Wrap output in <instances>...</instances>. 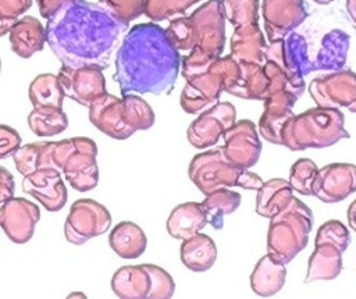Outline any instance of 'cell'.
<instances>
[{"label": "cell", "mask_w": 356, "mask_h": 299, "mask_svg": "<svg viewBox=\"0 0 356 299\" xmlns=\"http://www.w3.org/2000/svg\"><path fill=\"white\" fill-rule=\"evenodd\" d=\"M128 31L99 3L85 0L61 6L46 22V42L63 65H110L117 46Z\"/></svg>", "instance_id": "obj_1"}, {"label": "cell", "mask_w": 356, "mask_h": 299, "mask_svg": "<svg viewBox=\"0 0 356 299\" xmlns=\"http://www.w3.org/2000/svg\"><path fill=\"white\" fill-rule=\"evenodd\" d=\"M179 65V51L165 29L154 22H142L127 31L117 49L114 81L121 95H167L177 81Z\"/></svg>", "instance_id": "obj_2"}, {"label": "cell", "mask_w": 356, "mask_h": 299, "mask_svg": "<svg viewBox=\"0 0 356 299\" xmlns=\"http://www.w3.org/2000/svg\"><path fill=\"white\" fill-rule=\"evenodd\" d=\"M89 120L104 135L113 139H128L136 131L149 129L154 124L150 104L140 96L127 93L117 97L104 93L92 102Z\"/></svg>", "instance_id": "obj_3"}, {"label": "cell", "mask_w": 356, "mask_h": 299, "mask_svg": "<svg viewBox=\"0 0 356 299\" xmlns=\"http://www.w3.org/2000/svg\"><path fill=\"white\" fill-rule=\"evenodd\" d=\"M349 138L339 108L314 107L292 115L282 129V146L289 150L323 149Z\"/></svg>", "instance_id": "obj_4"}, {"label": "cell", "mask_w": 356, "mask_h": 299, "mask_svg": "<svg viewBox=\"0 0 356 299\" xmlns=\"http://www.w3.org/2000/svg\"><path fill=\"white\" fill-rule=\"evenodd\" d=\"M313 228V213L298 197H292L288 206L270 218L267 232V253L286 264L309 241Z\"/></svg>", "instance_id": "obj_5"}, {"label": "cell", "mask_w": 356, "mask_h": 299, "mask_svg": "<svg viewBox=\"0 0 356 299\" xmlns=\"http://www.w3.org/2000/svg\"><path fill=\"white\" fill-rule=\"evenodd\" d=\"M239 76V63L231 54L217 57L204 71L186 79L179 96L181 108L188 114H195L217 103L222 92L232 90Z\"/></svg>", "instance_id": "obj_6"}, {"label": "cell", "mask_w": 356, "mask_h": 299, "mask_svg": "<svg viewBox=\"0 0 356 299\" xmlns=\"http://www.w3.org/2000/svg\"><path fill=\"white\" fill-rule=\"evenodd\" d=\"M188 175L203 195L232 186L259 191L263 185V179L257 174L232 164L221 147L196 154L189 163Z\"/></svg>", "instance_id": "obj_7"}, {"label": "cell", "mask_w": 356, "mask_h": 299, "mask_svg": "<svg viewBox=\"0 0 356 299\" xmlns=\"http://www.w3.org/2000/svg\"><path fill=\"white\" fill-rule=\"evenodd\" d=\"M96 156L97 145L90 138L75 136L53 142V167L61 170L68 184L78 192H88L97 186Z\"/></svg>", "instance_id": "obj_8"}, {"label": "cell", "mask_w": 356, "mask_h": 299, "mask_svg": "<svg viewBox=\"0 0 356 299\" xmlns=\"http://www.w3.org/2000/svg\"><path fill=\"white\" fill-rule=\"evenodd\" d=\"M111 289L122 299H168L175 282L164 268L143 263L120 267L113 274Z\"/></svg>", "instance_id": "obj_9"}, {"label": "cell", "mask_w": 356, "mask_h": 299, "mask_svg": "<svg viewBox=\"0 0 356 299\" xmlns=\"http://www.w3.org/2000/svg\"><path fill=\"white\" fill-rule=\"evenodd\" d=\"M195 32L193 56L214 60L221 56L225 46V14L221 0H209L191 15Z\"/></svg>", "instance_id": "obj_10"}, {"label": "cell", "mask_w": 356, "mask_h": 299, "mask_svg": "<svg viewBox=\"0 0 356 299\" xmlns=\"http://www.w3.org/2000/svg\"><path fill=\"white\" fill-rule=\"evenodd\" d=\"M111 225V214L102 203L93 199H78L70 207L64 224V236L72 245H82L103 235Z\"/></svg>", "instance_id": "obj_11"}, {"label": "cell", "mask_w": 356, "mask_h": 299, "mask_svg": "<svg viewBox=\"0 0 356 299\" xmlns=\"http://www.w3.org/2000/svg\"><path fill=\"white\" fill-rule=\"evenodd\" d=\"M266 58L275 61L286 72L292 83L305 92L303 78L312 72V61L307 54V43L302 35L291 32L282 39L268 42Z\"/></svg>", "instance_id": "obj_12"}, {"label": "cell", "mask_w": 356, "mask_h": 299, "mask_svg": "<svg viewBox=\"0 0 356 299\" xmlns=\"http://www.w3.org/2000/svg\"><path fill=\"white\" fill-rule=\"evenodd\" d=\"M309 93L320 107H346L350 111L356 103V74L339 70L314 78L309 85Z\"/></svg>", "instance_id": "obj_13"}, {"label": "cell", "mask_w": 356, "mask_h": 299, "mask_svg": "<svg viewBox=\"0 0 356 299\" xmlns=\"http://www.w3.org/2000/svg\"><path fill=\"white\" fill-rule=\"evenodd\" d=\"M235 121L236 110L234 104L228 102L216 103L191 122L186 131V138L196 149L214 146Z\"/></svg>", "instance_id": "obj_14"}, {"label": "cell", "mask_w": 356, "mask_h": 299, "mask_svg": "<svg viewBox=\"0 0 356 299\" xmlns=\"http://www.w3.org/2000/svg\"><path fill=\"white\" fill-rule=\"evenodd\" d=\"M57 76L65 96L85 107H89L93 100L107 92L106 78L97 67L61 65Z\"/></svg>", "instance_id": "obj_15"}, {"label": "cell", "mask_w": 356, "mask_h": 299, "mask_svg": "<svg viewBox=\"0 0 356 299\" xmlns=\"http://www.w3.org/2000/svg\"><path fill=\"white\" fill-rule=\"evenodd\" d=\"M224 156L242 168L253 167L261 153V142L256 125L250 120L235 121L224 134Z\"/></svg>", "instance_id": "obj_16"}, {"label": "cell", "mask_w": 356, "mask_h": 299, "mask_svg": "<svg viewBox=\"0 0 356 299\" xmlns=\"http://www.w3.org/2000/svg\"><path fill=\"white\" fill-rule=\"evenodd\" d=\"M312 191L324 203H337L346 199L356 191V165L331 163L318 168Z\"/></svg>", "instance_id": "obj_17"}, {"label": "cell", "mask_w": 356, "mask_h": 299, "mask_svg": "<svg viewBox=\"0 0 356 299\" xmlns=\"http://www.w3.org/2000/svg\"><path fill=\"white\" fill-rule=\"evenodd\" d=\"M40 218L38 204L25 197H10L0 207V227L14 243H26Z\"/></svg>", "instance_id": "obj_18"}, {"label": "cell", "mask_w": 356, "mask_h": 299, "mask_svg": "<svg viewBox=\"0 0 356 299\" xmlns=\"http://www.w3.org/2000/svg\"><path fill=\"white\" fill-rule=\"evenodd\" d=\"M261 13L268 42L285 38L307 17L303 0H263Z\"/></svg>", "instance_id": "obj_19"}, {"label": "cell", "mask_w": 356, "mask_h": 299, "mask_svg": "<svg viewBox=\"0 0 356 299\" xmlns=\"http://www.w3.org/2000/svg\"><path fill=\"white\" fill-rule=\"evenodd\" d=\"M22 191L35 197L47 211H58L67 203V188L57 168L44 167L24 175Z\"/></svg>", "instance_id": "obj_20"}, {"label": "cell", "mask_w": 356, "mask_h": 299, "mask_svg": "<svg viewBox=\"0 0 356 299\" xmlns=\"http://www.w3.org/2000/svg\"><path fill=\"white\" fill-rule=\"evenodd\" d=\"M299 96L291 90H280L264 102V113L259 120V134L268 142L282 145V129L288 120L293 115L292 107Z\"/></svg>", "instance_id": "obj_21"}, {"label": "cell", "mask_w": 356, "mask_h": 299, "mask_svg": "<svg viewBox=\"0 0 356 299\" xmlns=\"http://www.w3.org/2000/svg\"><path fill=\"white\" fill-rule=\"evenodd\" d=\"M345 250V245L316 235L314 250L309 257L305 284L328 281L338 277L342 270V253Z\"/></svg>", "instance_id": "obj_22"}, {"label": "cell", "mask_w": 356, "mask_h": 299, "mask_svg": "<svg viewBox=\"0 0 356 299\" xmlns=\"http://www.w3.org/2000/svg\"><path fill=\"white\" fill-rule=\"evenodd\" d=\"M8 38L11 50L22 58H29L43 50L46 43V26H43L38 18L25 15L13 25Z\"/></svg>", "instance_id": "obj_23"}, {"label": "cell", "mask_w": 356, "mask_h": 299, "mask_svg": "<svg viewBox=\"0 0 356 299\" xmlns=\"http://www.w3.org/2000/svg\"><path fill=\"white\" fill-rule=\"evenodd\" d=\"M231 56L236 61L264 64L267 43L259 24L235 28L231 42Z\"/></svg>", "instance_id": "obj_24"}, {"label": "cell", "mask_w": 356, "mask_h": 299, "mask_svg": "<svg viewBox=\"0 0 356 299\" xmlns=\"http://www.w3.org/2000/svg\"><path fill=\"white\" fill-rule=\"evenodd\" d=\"M350 38L342 29H332L321 39L320 50L312 61V71H339L348 57Z\"/></svg>", "instance_id": "obj_25"}, {"label": "cell", "mask_w": 356, "mask_h": 299, "mask_svg": "<svg viewBox=\"0 0 356 299\" xmlns=\"http://www.w3.org/2000/svg\"><path fill=\"white\" fill-rule=\"evenodd\" d=\"M207 224L206 213L200 203L186 202L175 206L167 218V231L174 239H188Z\"/></svg>", "instance_id": "obj_26"}, {"label": "cell", "mask_w": 356, "mask_h": 299, "mask_svg": "<svg viewBox=\"0 0 356 299\" xmlns=\"http://www.w3.org/2000/svg\"><path fill=\"white\" fill-rule=\"evenodd\" d=\"M285 277V264L267 253L257 261L254 270L250 274L252 291L263 298L273 296L284 286Z\"/></svg>", "instance_id": "obj_27"}, {"label": "cell", "mask_w": 356, "mask_h": 299, "mask_svg": "<svg viewBox=\"0 0 356 299\" xmlns=\"http://www.w3.org/2000/svg\"><path fill=\"white\" fill-rule=\"evenodd\" d=\"M179 257L184 266L191 271H207L217 259V246L209 235L197 232L182 241Z\"/></svg>", "instance_id": "obj_28"}, {"label": "cell", "mask_w": 356, "mask_h": 299, "mask_svg": "<svg viewBox=\"0 0 356 299\" xmlns=\"http://www.w3.org/2000/svg\"><path fill=\"white\" fill-rule=\"evenodd\" d=\"M108 243L113 252L121 259H136L145 252L147 238L138 224L121 221L111 229Z\"/></svg>", "instance_id": "obj_29"}, {"label": "cell", "mask_w": 356, "mask_h": 299, "mask_svg": "<svg viewBox=\"0 0 356 299\" xmlns=\"http://www.w3.org/2000/svg\"><path fill=\"white\" fill-rule=\"evenodd\" d=\"M292 192L293 189L286 179L273 178L263 182L256 196V213L266 218L274 217L288 206L293 197Z\"/></svg>", "instance_id": "obj_30"}, {"label": "cell", "mask_w": 356, "mask_h": 299, "mask_svg": "<svg viewBox=\"0 0 356 299\" xmlns=\"http://www.w3.org/2000/svg\"><path fill=\"white\" fill-rule=\"evenodd\" d=\"M238 63L241 76L229 95L248 100H264L268 96V78L263 70V64L248 61Z\"/></svg>", "instance_id": "obj_31"}, {"label": "cell", "mask_w": 356, "mask_h": 299, "mask_svg": "<svg viewBox=\"0 0 356 299\" xmlns=\"http://www.w3.org/2000/svg\"><path fill=\"white\" fill-rule=\"evenodd\" d=\"M28 96L33 108H63L65 93L57 75L40 74L31 82Z\"/></svg>", "instance_id": "obj_32"}, {"label": "cell", "mask_w": 356, "mask_h": 299, "mask_svg": "<svg viewBox=\"0 0 356 299\" xmlns=\"http://www.w3.org/2000/svg\"><path fill=\"white\" fill-rule=\"evenodd\" d=\"M206 217L207 224L214 229H221L224 227V216L234 213L241 204V195L228 188H220L209 195H204V199L200 202Z\"/></svg>", "instance_id": "obj_33"}, {"label": "cell", "mask_w": 356, "mask_h": 299, "mask_svg": "<svg viewBox=\"0 0 356 299\" xmlns=\"http://www.w3.org/2000/svg\"><path fill=\"white\" fill-rule=\"evenodd\" d=\"M51 152L53 142H33L19 146V149L13 154L17 171L22 175H26L39 168H54Z\"/></svg>", "instance_id": "obj_34"}, {"label": "cell", "mask_w": 356, "mask_h": 299, "mask_svg": "<svg viewBox=\"0 0 356 299\" xmlns=\"http://www.w3.org/2000/svg\"><path fill=\"white\" fill-rule=\"evenodd\" d=\"M28 127L38 136H53L67 129L68 118L63 108H33L28 114Z\"/></svg>", "instance_id": "obj_35"}, {"label": "cell", "mask_w": 356, "mask_h": 299, "mask_svg": "<svg viewBox=\"0 0 356 299\" xmlns=\"http://www.w3.org/2000/svg\"><path fill=\"white\" fill-rule=\"evenodd\" d=\"M225 19L234 28L259 24V0H221Z\"/></svg>", "instance_id": "obj_36"}, {"label": "cell", "mask_w": 356, "mask_h": 299, "mask_svg": "<svg viewBox=\"0 0 356 299\" xmlns=\"http://www.w3.org/2000/svg\"><path fill=\"white\" fill-rule=\"evenodd\" d=\"M202 0H145V15L152 21H164L184 14Z\"/></svg>", "instance_id": "obj_37"}, {"label": "cell", "mask_w": 356, "mask_h": 299, "mask_svg": "<svg viewBox=\"0 0 356 299\" xmlns=\"http://www.w3.org/2000/svg\"><path fill=\"white\" fill-rule=\"evenodd\" d=\"M317 165L310 159H299L296 160L289 171V184L293 191L299 192L300 195L310 196L313 195L312 186L313 181L317 175Z\"/></svg>", "instance_id": "obj_38"}, {"label": "cell", "mask_w": 356, "mask_h": 299, "mask_svg": "<svg viewBox=\"0 0 356 299\" xmlns=\"http://www.w3.org/2000/svg\"><path fill=\"white\" fill-rule=\"evenodd\" d=\"M165 33L178 51H191L195 45V32L191 17H178L170 21Z\"/></svg>", "instance_id": "obj_39"}, {"label": "cell", "mask_w": 356, "mask_h": 299, "mask_svg": "<svg viewBox=\"0 0 356 299\" xmlns=\"http://www.w3.org/2000/svg\"><path fill=\"white\" fill-rule=\"evenodd\" d=\"M99 4L127 24L145 14V0H99Z\"/></svg>", "instance_id": "obj_40"}, {"label": "cell", "mask_w": 356, "mask_h": 299, "mask_svg": "<svg viewBox=\"0 0 356 299\" xmlns=\"http://www.w3.org/2000/svg\"><path fill=\"white\" fill-rule=\"evenodd\" d=\"M21 146V135L10 125L0 124V160L11 157Z\"/></svg>", "instance_id": "obj_41"}, {"label": "cell", "mask_w": 356, "mask_h": 299, "mask_svg": "<svg viewBox=\"0 0 356 299\" xmlns=\"http://www.w3.org/2000/svg\"><path fill=\"white\" fill-rule=\"evenodd\" d=\"M33 0H0V17L18 21V17L32 7Z\"/></svg>", "instance_id": "obj_42"}, {"label": "cell", "mask_w": 356, "mask_h": 299, "mask_svg": "<svg viewBox=\"0 0 356 299\" xmlns=\"http://www.w3.org/2000/svg\"><path fill=\"white\" fill-rule=\"evenodd\" d=\"M15 191V182L13 174L0 165V204L13 197Z\"/></svg>", "instance_id": "obj_43"}, {"label": "cell", "mask_w": 356, "mask_h": 299, "mask_svg": "<svg viewBox=\"0 0 356 299\" xmlns=\"http://www.w3.org/2000/svg\"><path fill=\"white\" fill-rule=\"evenodd\" d=\"M70 1H78V0H36L39 13L46 19L50 18L61 6H64Z\"/></svg>", "instance_id": "obj_44"}, {"label": "cell", "mask_w": 356, "mask_h": 299, "mask_svg": "<svg viewBox=\"0 0 356 299\" xmlns=\"http://www.w3.org/2000/svg\"><path fill=\"white\" fill-rule=\"evenodd\" d=\"M348 223H349V227L356 231V199L350 203V206L348 207Z\"/></svg>", "instance_id": "obj_45"}, {"label": "cell", "mask_w": 356, "mask_h": 299, "mask_svg": "<svg viewBox=\"0 0 356 299\" xmlns=\"http://www.w3.org/2000/svg\"><path fill=\"white\" fill-rule=\"evenodd\" d=\"M17 21H10V19H4L0 17V38L4 36L6 33L10 32V29L13 28V25L15 24Z\"/></svg>", "instance_id": "obj_46"}, {"label": "cell", "mask_w": 356, "mask_h": 299, "mask_svg": "<svg viewBox=\"0 0 356 299\" xmlns=\"http://www.w3.org/2000/svg\"><path fill=\"white\" fill-rule=\"evenodd\" d=\"M346 10L352 19L356 22V0H346Z\"/></svg>", "instance_id": "obj_47"}, {"label": "cell", "mask_w": 356, "mask_h": 299, "mask_svg": "<svg viewBox=\"0 0 356 299\" xmlns=\"http://www.w3.org/2000/svg\"><path fill=\"white\" fill-rule=\"evenodd\" d=\"M314 3H317V4H330L331 1H334V0H313Z\"/></svg>", "instance_id": "obj_48"}, {"label": "cell", "mask_w": 356, "mask_h": 299, "mask_svg": "<svg viewBox=\"0 0 356 299\" xmlns=\"http://www.w3.org/2000/svg\"><path fill=\"white\" fill-rule=\"evenodd\" d=\"M0 70H1V61H0Z\"/></svg>", "instance_id": "obj_49"}]
</instances>
